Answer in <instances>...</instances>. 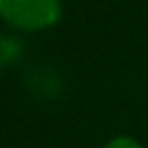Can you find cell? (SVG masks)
Wrapping results in <instances>:
<instances>
[{
  "mask_svg": "<svg viewBox=\"0 0 148 148\" xmlns=\"http://www.w3.org/2000/svg\"><path fill=\"white\" fill-rule=\"evenodd\" d=\"M0 13L21 28H43L60 15L58 0H0Z\"/></svg>",
  "mask_w": 148,
  "mask_h": 148,
  "instance_id": "6da1fadb",
  "label": "cell"
},
{
  "mask_svg": "<svg viewBox=\"0 0 148 148\" xmlns=\"http://www.w3.org/2000/svg\"><path fill=\"white\" fill-rule=\"evenodd\" d=\"M19 53V47L15 41L6 40V38H0V66L8 64L10 60H13Z\"/></svg>",
  "mask_w": 148,
  "mask_h": 148,
  "instance_id": "7a4b0ae2",
  "label": "cell"
},
{
  "mask_svg": "<svg viewBox=\"0 0 148 148\" xmlns=\"http://www.w3.org/2000/svg\"><path fill=\"white\" fill-rule=\"evenodd\" d=\"M105 148H143L139 143H135L133 139H130V137H118V139H114V141H111Z\"/></svg>",
  "mask_w": 148,
  "mask_h": 148,
  "instance_id": "3957f363",
  "label": "cell"
}]
</instances>
